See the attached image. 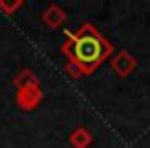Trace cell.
<instances>
[{
  "instance_id": "obj_3",
  "label": "cell",
  "mask_w": 150,
  "mask_h": 148,
  "mask_svg": "<svg viewBox=\"0 0 150 148\" xmlns=\"http://www.w3.org/2000/svg\"><path fill=\"white\" fill-rule=\"evenodd\" d=\"M17 103L21 109L31 111L41 103V89L39 86H31V89H21L17 95Z\"/></svg>"
},
{
  "instance_id": "obj_8",
  "label": "cell",
  "mask_w": 150,
  "mask_h": 148,
  "mask_svg": "<svg viewBox=\"0 0 150 148\" xmlns=\"http://www.w3.org/2000/svg\"><path fill=\"white\" fill-rule=\"evenodd\" d=\"M21 4H23V2H15V4H4V2H0V8L6 11V13H13V11H17Z\"/></svg>"
},
{
  "instance_id": "obj_5",
  "label": "cell",
  "mask_w": 150,
  "mask_h": 148,
  "mask_svg": "<svg viewBox=\"0 0 150 148\" xmlns=\"http://www.w3.org/2000/svg\"><path fill=\"white\" fill-rule=\"evenodd\" d=\"M93 142H95L93 132H91L88 127H84V125H78V127L70 134V144H72V148H88Z\"/></svg>"
},
{
  "instance_id": "obj_2",
  "label": "cell",
  "mask_w": 150,
  "mask_h": 148,
  "mask_svg": "<svg viewBox=\"0 0 150 148\" xmlns=\"http://www.w3.org/2000/svg\"><path fill=\"white\" fill-rule=\"evenodd\" d=\"M109 66L111 70L119 76V78H127L136 68H138V60L125 52V50H119V52H113V56L109 58Z\"/></svg>"
},
{
  "instance_id": "obj_6",
  "label": "cell",
  "mask_w": 150,
  "mask_h": 148,
  "mask_svg": "<svg viewBox=\"0 0 150 148\" xmlns=\"http://www.w3.org/2000/svg\"><path fill=\"white\" fill-rule=\"evenodd\" d=\"M15 84L19 86V91H21V89H31V86H39V82H37V78H35V74H31L29 70L21 72V74L17 76Z\"/></svg>"
},
{
  "instance_id": "obj_1",
  "label": "cell",
  "mask_w": 150,
  "mask_h": 148,
  "mask_svg": "<svg viewBox=\"0 0 150 148\" xmlns=\"http://www.w3.org/2000/svg\"><path fill=\"white\" fill-rule=\"evenodd\" d=\"M62 54L68 58V62H74L82 74H93L113 56V45L91 23H84L76 31H66Z\"/></svg>"
},
{
  "instance_id": "obj_7",
  "label": "cell",
  "mask_w": 150,
  "mask_h": 148,
  "mask_svg": "<svg viewBox=\"0 0 150 148\" xmlns=\"http://www.w3.org/2000/svg\"><path fill=\"white\" fill-rule=\"evenodd\" d=\"M66 72L72 76V78H78V76H82V72H80V68L74 64V62H68L66 64Z\"/></svg>"
},
{
  "instance_id": "obj_4",
  "label": "cell",
  "mask_w": 150,
  "mask_h": 148,
  "mask_svg": "<svg viewBox=\"0 0 150 148\" xmlns=\"http://www.w3.org/2000/svg\"><path fill=\"white\" fill-rule=\"evenodd\" d=\"M41 19H43V23H45L47 27L58 29V27H62V25L66 23V13H64L58 4H50V6L43 11Z\"/></svg>"
}]
</instances>
